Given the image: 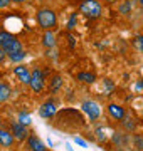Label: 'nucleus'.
Here are the masks:
<instances>
[{
  "instance_id": "obj_1",
  "label": "nucleus",
  "mask_w": 143,
  "mask_h": 151,
  "mask_svg": "<svg viewBox=\"0 0 143 151\" xmlns=\"http://www.w3.org/2000/svg\"><path fill=\"white\" fill-rule=\"evenodd\" d=\"M0 47L5 50L7 55H12L22 50V42L14 34L7 32V30H0Z\"/></svg>"
},
{
  "instance_id": "obj_2",
  "label": "nucleus",
  "mask_w": 143,
  "mask_h": 151,
  "mask_svg": "<svg viewBox=\"0 0 143 151\" xmlns=\"http://www.w3.org/2000/svg\"><path fill=\"white\" fill-rule=\"evenodd\" d=\"M79 12L89 20H96L103 14V5L98 0H83L79 4Z\"/></svg>"
},
{
  "instance_id": "obj_3",
  "label": "nucleus",
  "mask_w": 143,
  "mask_h": 151,
  "mask_svg": "<svg viewBox=\"0 0 143 151\" xmlns=\"http://www.w3.org/2000/svg\"><path fill=\"white\" fill-rule=\"evenodd\" d=\"M35 19H37L39 27H42L44 30H52L57 25V15L51 9H39L35 14Z\"/></svg>"
},
{
  "instance_id": "obj_4",
  "label": "nucleus",
  "mask_w": 143,
  "mask_h": 151,
  "mask_svg": "<svg viewBox=\"0 0 143 151\" xmlns=\"http://www.w3.org/2000/svg\"><path fill=\"white\" fill-rule=\"evenodd\" d=\"M81 109H83V113L88 116V119L91 123L94 121H98L101 118V108H99L98 103H94V101H84L81 104Z\"/></svg>"
},
{
  "instance_id": "obj_5",
  "label": "nucleus",
  "mask_w": 143,
  "mask_h": 151,
  "mask_svg": "<svg viewBox=\"0 0 143 151\" xmlns=\"http://www.w3.org/2000/svg\"><path fill=\"white\" fill-rule=\"evenodd\" d=\"M29 86L32 87L34 92H40L46 86V74L40 69H34L30 72V82H29Z\"/></svg>"
},
{
  "instance_id": "obj_6",
  "label": "nucleus",
  "mask_w": 143,
  "mask_h": 151,
  "mask_svg": "<svg viewBox=\"0 0 143 151\" xmlns=\"http://www.w3.org/2000/svg\"><path fill=\"white\" fill-rule=\"evenodd\" d=\"M10 133L14 134V138H15L17 141H25L29 138V129H27V126H24V124H20L19 121L17 123H12L10 126Z\"/></svg>"
},
{
  "instance_id": "obj_7",
  "label": "nucleus",
  "mask_w": 143,
  "mask_h": 151,
  "mask_svg": "<svg viewBox=\"0 0 143 151\" xmlns=\"http://www.w3.org/2000/svg\"><path fill=\"white\" fill-rule=\"evenodd\" d=\"M56 114H57V104L54 103V101H46L40 108H39V116L40 118H54Z\"/></svg>"
},
{
  "instance_id": "obj_8",
  "label": "nucleus",
  "mask_w": 143,
  "mask_h": 151,
  "mask_svg": "<svg viewBox=\"0 0 143 151\" xmlns=\"http://www.w3.org/2000/svg\"><path fill=\"white\" fill-rule=\"evenodd\" d=\"M108 114H110L113 119H116V121H123V119L126 118V111H125V108H121L120 104H108Z\"/></svg>"
},
{
  "instance_id": "obj_9",
  "label": "nucleus",
  "mask_w": 143,
  "mask_h": 151,
  "mask_svg": "<svg viewBox=\"0 0 143 151\" xmlns=\"http://www.w3.org/2000/svg\"><path fill=\"white\" fill-rule=\"evenodd\" d=\"M14 74L19 77V81L22 84H29L30 82V70L27 69V65L19 64L17 67H14Z\"/></svg>"
},
{
  "instance_id": "obj_10",
  "label": "nucleus",
  "mask_w": 143,
  "mask_h": 151,
  "mask_svg": "<svg viewBox=\"0 0 143 151\" xmlns=\"http://www.w3.org/2000/svg\"><path fill=\"white\" fill-rule=\"evenodd\" d=\"M27 148L30 151H47V148H46V145L42 143V141L39 139L35 134H29L27 139Z\"/></svg>"
},
{
  "instance_id": "obj_11",
  "label": "nucleus",
  "mask_w": 143,
  "mask_h": 151,
  "mask_svg": "<svg viewBox=\"0 0 143 151\" xmlns=\"http://www.w3.org/2000/svg\"><path fill=\"white\" fill-rule=\"evenodd\" d=\"M14 141H15V138H14V134H12L10 131L0 128V146L2 148H10L14 145Z\"/></svg>"
},
{
  "instance_id": "obj_12",
  "label": "nucleus",
  "mask_w": 143,
  "mask_h": 151,
  "mask_svg": "<svg viewBox=\"0 0 143 151\" xmlns=\"http://www.w3.org/2000/svg\"><path fill=\"white\" fill-rule=\"evenodd\" d=\"M42 45L46 49H52L56 47V35L52 30H46L44 35H42Z\"/></svg>"
},
{
  "instance_id": "obj_13",
  "label": "nucleus",
  "mask_w": 143,
  "mask_h": 151,
  "mask_svg": "<svg viewBox=\"0 0 143 151\" xmlns=\"http://www.w3.org/2000/svg\"><path fill=\"white\" fill-rule=\"evenodd\" d=\"M76 79L79 82H84V84H93L96 81V74L94 72H86V70H83V72H79L76 76Z\"/></svg>"
},
{
  "instance_id": "obj_14",
  "label": "nucleus",
  "mask_w": 143,
  "mask_h": 151,
  "mask_svg": "<svg viewBox=\"0 0 143 151\" xmlns=\"http://www.w3.org/2000/svg\"><path fill=\"white\" fill-rule=\"evenodd\" d=\"M61 87H62V77H61L59 74H54L52 76V79H51V82H49V89H51V92H59L61 91Z\"/></svg>"
},
{
  "instance_id": "obj_15",
  "label": "nucleus",
  "mask_w": 143,
  "mask_h": 151,
  "mask_svg": "<svg viewBox=\"0 0 143 151\" xmlns=\"http://www.w3.org/2000/svg\"><path fill=\"white\" fill-rule=\"evenodd\" d=\"M10 86L7 84V82H2L0 81V103H5V101H9L10 99Z\"/></svg>"
},
{
  "instance_id": "obj_16",
  "label": "nucleus",
  "mask_w": 143,
  "mask_h": 151,
  "mask_svg": "<svg viewBox=\"0 0 143 151\" xmlns=\"http://www.w3.org/2000/svg\"><path fill=\"white\" fill-rule=\"evenodd\" d=\"M113 143L116 145V148H125L128 145V134H125V133L113 134Z\"/></svg>"
},
{
  "instance_id": "obj_17",
  "label": "nucleus",
  "mask_w": 143,
  "mask_h": 151,
  "mask_svg": "<svg viewBox=\"0 0 143 151\" xmlns=\"http://www.w3.org/2000/svg\"><path fill=\"white\" fill-rule=\"evenodd\" d=\"M131 145L136 148V151H143V136L142 134H133L131 136Z\"/></svg>"
},
{
  "instance_id": "obj_18",
  "label": "nucleus",
  "mask_w": 143,
  "mask_h": 151,
  "mask_svg": "<svg viewBox=\"0 0 143 151\" xmlns=\"http://www.w3.org/2000/svg\"><path fill=\"white\" fill-rule=\"evenodd\" d=\"M130 10H131V2H130V0H125V2L120 5V9H118V12H120V14H123V15L130 14Z\"/></svg>"
},
{
  "instance_id": "obj_19",
  "label": "nucleus",
  "mask_w": 143,
  "mask_h": 151,
  "mask_svg": "<svg viewBox=\"0 0 143 151\" xmlns=\"http://www.w3.org/2000/svg\"><path fill=\"white\" fill-rule=\"evenodd\" d=\"M19 123L24 124V126H29V124L32 123V119H30V116L27 113H20L19 114Z\"/></svg>"
},
{
  "instance_id": "obj_20",
  "label": "nucleus",
  "mask_w": 143,
  "mask_h": 151,
  "mask_svg": "<svg viewBox=\"0 0 143 151\" xmlns=\"http://www.w3.org/2000/svg\"><path fill=\"white\" fill-rule=\"evenodd\" d=\"M9 59L12 60V62H19V60H22L24 57H25V52L24 50H20V52H15V54H12V55H7Z\"/></svg>"
},
{
  "instance_id": "obj_21",
  "label": "nucleus",
  "mask_w": 143,
  "mask_h": 151,
  "mask_svg": "<svg viewBox=\"0 0 143 151\" xmlns=\"http://www.w3.org/2000/svg\"><path fill=\"white\" fill-rule=\"evenodd\" d=\"M74 25H76V14H72V15L69 17V20H67V24H66V29L67 30H72Z\"/></svg>"
},
{
  "instance_id": "obj_22",
  "label": "nucleus",
  "mask_w": 143,
  "mask_h": 151,
  "mask_svg": "<svg viewBox=\"0 0 143 151\" xmlns=\"http://www.w3.org/2000/svg\"><path fill=\"white\" fill-rule=\"evenodd\" d=\"M135 45H136V49H140V50L143 52V35L135 37Z\"/></svg>"
},
{
  "instance_id": "obj_23",
  "label": "nucleus",
  "mask_w": 143,
  "mask_h": 151,
  "mask_svg": "<svg viewBox=\"0 0 143 151\" xmlns=\"http://www.w3.org/2000/svg\"><path fill=\"white\" fill-rule=\"evenodd\" d=\"M96 138H98V141H106V136H105V133H103V128H96Z\"/></svg>"
},
{
  "instance_id": "obj_24",
  "label": "nucleus",
  "mask_w": 143,
  "mask_h": 151,
  "mask_svg": "<svg viewBox=\"0 0 143 151\" xmlns=\"http://www.w3.org/2000/svg\"><path fill=\"white\" fill-rule=\"evenodd\" d=\"M105 86H106V91H108V92L115 91V84H113L110 79H105Z\"/></svg>"
},
{
  "instance_id": "obj_25",
  "label": "nucleus",
  "mask_w": 143,
  "mask_h": 151,
  "mask_svg": "<svg viewBox=\"0 0 143 151\" xmlns=\"http://www.w3.org/2000/svg\"><path fill=\"white\" fill-rule=\"evenodd\" d=\"M74 143H77V145H79V146H83V148H88V143H86L84 139H81V138H77V136L74 138Z\"/></svg>"
},
{
  "instance_id": "obj_26",
  "label": "nucleus",
  "mask_w": 143,
  "mask_h": 151,
  "mask_svg": "<svg viewBox=\"0 0 143 151\" xmlns=\"http://www.w3.org/2000/svg\"><path fill=\"white\" fill-rule=\"evenodd\" d=\"M9 4H10V0H0V9H5V7H9Z\"/></svg>"
},
{
  "instance_id": "obj_27",
  "label": "nucleus",
  "mask_w": 143,
  "mask_h": 151,
  "mask_svg": "<svg viewBox=\"0 0 143 151\" xmlns=\"http://www.w3.org/2000/svg\"><path fill=\"white\" fill-rule=\"evenodd\" d=\"M5 50H4V49L0 47V64H2V62H4V59H5Z\"/></svg>"
},
{
  "instance_id": "obj_28",
  "label": "nucleus",
  "mask_w": 143,
  "mask_h": 151,
  "mask_svg": "<svg viewBox=\"0 0 143 151\" xmlns=\"http://www.w3.org/2000/svg\"><path fill=\"white\" fill-rule=\"evenodd\" d=\"M10 2H15V4H24V2H27V0H10Z\"/></svg>"
},
{
  "instance_id": "obj_29",
  "label": "nucleus",
  "mask_w": 143,
  "mask_h": 151,
  "mask_svg": "<svg viewBox=\"0 0 143 151\" xmlns=\"http://www.w3.org/2000/svg\"><path fill=\"white\" fill-rule=\"evenodd\" d=\"M115 151H128V150H126V148H116Z\"/></svg>"
},
{
  "instance_id": "obj_30",
  "label": "nucleus",
  "mask_w": 143,
  "mask_h": 151,
  "mask_svg": "<svg viewBox=\"0 0 143 151\" xmlns=\"http://www.w3.org/2000/svg\"><path fill=\"white\" fill-rule=\"evenodd\" d=\"M105 2H108V4H115V2H118V0H105Z\"/></svg>"
},
{
  "instance_id": "obj_31",
  "label": "nucleus",
  "mask_w": 143,
  "mask_h": 151,
  "mask_svg": "<svg viewBox=\"0 0 143 151\" xmlns=\"http://www.w3.org/2000/svg\"><path fill=\"white\" fill-rule=\"evenodd\" d=\"M67 151H72V148H71V146H69V145H67Z\"/></svg>"
},
{
  "instance_id": "obj_32",
  "label": "nucleus",
  "mask_w": 143,
  "mask_h": 151,
  "mask_svg": "<svg viewBox=\"0 0 143 151\" xmlns=\"http://www.w3.org/2000/svg\"><path fill=\"white\" fill-rule=\"evenodd\" d=\"M138 2H140V5H142V7H143V0H138Z\"/></svg>"
},
{
  "instance_id": "obj_33",
  "label": "nucleus",
  "mask_w": 143,
  "mask_h": 151,
  "mask_svg": "<svg viewBox=\"0 0 143 151\" xmlns=\"http://www.w3.org/2000/svg\"><path fill=\"white\" fill-rule=\"evenodd\" d=\"M0 126H2V119H0Z\"/></svg>"
}]
</instances>
